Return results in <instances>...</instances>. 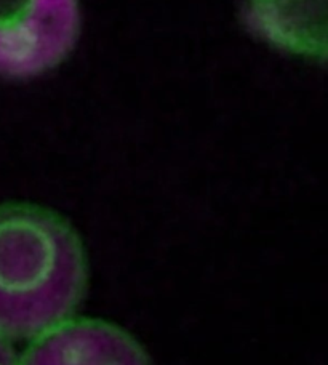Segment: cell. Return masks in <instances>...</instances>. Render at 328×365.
<instances>
[{"label":"cell","instance_id":"6da1fadb","mask_svg":"<svg viewBox=\"0 0 328 365\" xmlns=\"http://www.w3.org/2000/svg\"><path fill=\"white\" fill-rule=\"evenodd\" d=\"M85 284L82 242L61 217L36 205L0 207V335L39 338L60 327Z\"/></svg>","mask_w":328,"mask_h":365},{"label":"cell","instance_id":"7a4b0ae2","mask_svg":"<svg viewBox=\"0 0 328 365\" xmlns=\"http://www.w3.org/2000/svg\"><path fill=\"white\" fill-rule=\"evenodd\" d=\"M81 29L78 0H0V79L51 73L74 51Z\"/></svg>","mask_w":328,"mask_h":365},{"label":"cell","instance_id":"3957f363","mask_svg":"<svg viewBox=\"0 0 328 365\" xmlns=\"http://www.w3.org/2000/svg\"><path fill=\"white\" fill-rule=\"evenodd\" d=\"M242 24L288 55L328 61V0H244Z\"/></svg>","mask_w":328,"mask_h":365},{"label":"cell","instance_id":"277c9868","mask_svg":"<svg viewBox=\"0 0 328 365\" xmlns=\"http://www.w3.org/2000/svg\"><path fill=\"white\" fill-rule=\"evenodd\" d=\"M19 365H150L133 338L101 321H68L37 338Z\"/></svg>","mask_w":328,"mask_h":365},{"label":"cell","instance_id":"5b68a950","mask_svg":"<svg viewBox=\"0 0 328 365\" xmlns=\"http://www.w3.org/2000/svg\"><path fill=\"white\" fill-rule=\"evenodd\" d=\"M0 365H19L16 356L9 344V338L0 335Z\"/></svg>","mask_w":328,"mask_h":365}]
</instances>
